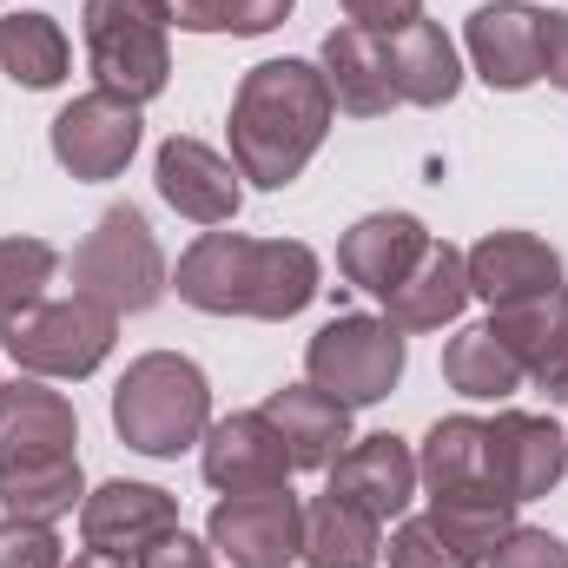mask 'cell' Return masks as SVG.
Returning <instances> with one entry per match:
<instances>
[{"label": "cell", "mask_w": 568, "mask_h": 568, "mask_svg": "<svg viewBox=\"0 0 568 568\" xmlns=\"http://www.w3.org/2000/svg\"><path fill=\"white\" fill-rule=\"evenodd\" d=\"M179 297L205 317H258L284 324L297 317L317 291L324 265L304 239H245V232H199L179 258Z\"/></svg>", "instance_id": "cell-1"}, {"label": "cell", "mask_w": 568, "mask_h": 568, "mask_svg": "<svg viewBox=\"0 0 568 568\" xmlns=\"http://www.w3.org/2000/svg\"><path fill=\"white\" fill-rule=\"evenodd\" d=\"M337 100L324 87V67L311 60H258L239 93H232V165L265 185L284 192L291 179H304V165L317 159V145L331 140Z\"/></svg>", "instance_id": "cell-2"}, {"label": "cell", "mask_w": 568, "mask_h": 568, "mask_svg": "<svg viewBox=\"0 0 568 568\" xmlns=\"http://www.w3.org/2000/svg\"><path fill=\"white\" fill-rule=\"evenodd\" d=\"M113 429L140 456H179L212 429V384L179 351H145L113 384Z\"/></svg>", "instance_id": "cell-3"}, {"label": "cell", "mask_w": 568, "mask_h": 568, "mask_svg": "<svg viewBox=\"0 0 568 568\" xmlns=\"http://www.w3.org/2000/svg\"><path fill=\"white\" fill-rule=\"evenodd\" d=\"M87 67L120 100H159L172 80V13L165 0H87L80 7Z\"/></svg>", "instance_id": "cell-4"}, {"label": "cell", "mask_w": 568, "mask_h": 568, "mask_svg": "<svg viewBox=\"0 0 568 568\" xmlns=\"http://www.w3.org/2000/svg\"><path fill=\"white\" fill-rule=\"evenodd\" d=\"M0 344H7V357L27 371V377H47V384H80V377H93L106 357H113V344H120V317L106 311V304H93V297H40V304H27V311H13V317H0Z\"/></svg>", "instance_id": "cell-5"}, {"label": "cell", "mask_w": 568, "mask_h": 568, "mask_svg": "<svg viewBox=\"0 0 568 568\" xmlns=\"http://www.w3.org/2000/svg\"><path fill=\"white\" fill-rule=\"evenodd\" d=\"M67 272H73V291H80V297L106 304L113 317L152 311V304L165 297V284H172L165 252H159V239H152V225H145L140 205H106L100 225L73 245Z\"/></svg>", "instance_id": "cell-6"}, {"label": "cell", "mask_w": 568, "mask_h": 568, "mask_svg": "<svg viewBox=\"0 0 568 568\" xmlns=\"http://www.w3.org/2000/svg\"><path fill=\"white\" fill-rule=\"evenodd\" d=\"M304 377L317 390H331L337 404H351V410L384 404L397 390V377H404V331L390 317L344 311L304 344Z\"/></svg>", "instance_id": "cell-7"}, {"label": "cell", "mask_w": 568, "mask_h": 568, "mask_svg": "<svg viewBox=\"0 0 568 568\" xmlns=\"http://www.w3.org/2000/svg\"><path fill=\"white\" fill-rule=\"evenodd\" d=\"M205 542L225 568H291L304 549V503L284 489L219 496L205 516Z\"/></svg>", "instance_id": "cell-8"}, {"label": "cell", "mask_w": 568, "mask_h": 568, "mask_svg": "<svg viewBox=\"0 0 568 568\" xmlns=\"http://www.w3.org/2000/svg\"><path fill=\"white\" fill-rule=\"evenodd\" d=\"M140 106L133 100H120V93H106V87H93V93H80V100H67L60 113H53V126H47V145H53V159L73 172V179H120L126 165H133V152H140Z\"/></svg>", "instance_id": "cell-9"}, {"label": "cell", "mask_w": 568, "mask_h": 568, "mask_svg": "<svg viewBox=\"0 0 568 568\" xmlns=\"http://www.w3.org/2000/svg\"><path fill=\"white\" fill-rule=\"evenodd\" d=\"M152 179H159V199L179 219L205 225V232L232 225L239 205H245V172L232 165V152H219V145H205V140H185V133H172V140L159 145Z\"/></svg>", "instance_id": "cell-10"}, {"label": "cell", "mask_w": 568, "mask_h": 568, "mask_svg": "<svg viewBox=\"0 0 568 568\" xmlns=\"http://www.w3.org/2000/svg\"><path fill=\"white\" fill-rule=\"evenodd\" d=\"M483 443H489V483L523 509L536 496H549L568 469V436L556 417H529V410H496L483 424Z\"/></svg>", "instance_id": "cell-11"}, {"label": "cell", "mask_w": 568, "mask_h": 568, "mask_svg": "<svg viewBox=\"0 0 568 568\" xmlns=\"http://www.w3.org/2000/svg\"><path fill=\"white\" fill-rule=\"evenodd\" d=\"M172 529H179V503L159 483H126L120 476V483H100L80 503V542L100 549V556H120V562H140Z\"/></svg>", "instance_id": "cell-12"}, {"label": "cell", "mask_w": 568, "mask_h": 568, "mask_svg": "<svg viewBox=\"0 0 568 568\" xmlns=\"http://www.w3.org/2000/svg\"><path fill=\"white\" fill-rule=\"evenodd\" d=\"M199 469L219 496H252V489H284L291 483V449L272 429L265 410H232L205 429V449H199Z\"/></svg>", "instance_id": "cell-13"}, {"label": "cell", "mask_w": 568, "mask_h": 568, "mask_svg": "<svg viewBox=\"0 0 568 568\" xmlns=\"http://www.w3.org/2000/svg\"><path fill=\"white\" fill-rule=\"evenodd\" d=\"M463 47H469V67H476L483 87L523 93V87L542 80V7H529V0H489V7L469 13Z\"/></svg>", "instance_id": "cell-14"}, {"label": "cell", "mask_w": 568, "mask_h": 568, "mask_svg": "<svg viewBox=\"0 0 568 568\" xmlns=\"http://www.w3.org/2000/svg\"><path fill=\"white\" fill-rule=\"evenodd\" d=\"M417 489H424V476H417V449H410L404 436H390V429H377V436H351V449L331 463V496L357 503V509L377 516V523H397V516L417 503Z\"/></svg>", "instance_id": "cell-15"}, {"label": "cell", "mask_w": 568, "mask_h": 568, "mask_svg": "<svg viewBox=\"0 0 568 568\" xmlns=\"http://www.w3.org/2000/svg\"><path fill=\"white\" fill-rule=\"evenodd\" d=\"M463 265H469V297H483L489 311L562 291V252L536 232H483L463 252Z\"/></svg>", "instance_id": "cell-16"}, {"label": "cell", "mask_w": 568, "mask_h": 568, "mask_svg": "<svg viewBox=\"0 0 568 568\" xmlns=\"http://www.w3.org/2000/svg\"><path fill=\"white\" fill-rule=\"evenodd\" d=\"M73 443H80V417H73V404L60 390H47V377L0 384V469L80 456Z\"/></svg>", "instance_id": "cell-17"}, {"label": "cell", "mask_w": 568, "mask_h": 568, "mask_svg": "<svg viewBox=\"0 0 568 568\" xmlns=\"http://www.w3.org/2000/svg\"><path fill=\"white\" fill-rule=\"evenodd\" d=\"M424 252H429V232L417 212H371L337 239V272L357 291H371V297H390L417 272Z\"/></svg>", "instance_id": "cell-18"}, {"label": "cell", "mask_w": 568, "mask_h": 568, "mask_svg": "<svg viewBox=\"0 0 568 568\" xmlns=\"http://www.w3.org/2000/svg\"><path fill=\"white\" fill-rule=\"evenodd\" d=\"M324 87L337 100V113L351 120H384L397 106V87H390V40L364 33V27H331L324 33Z\"/></svg>", "instance_id": "cell-19"}, {"label": "cell", "mask_w": 568, "mask_h": 568, "mask_svg": "<svg viewBox=\"0 0 568 568\" xmlns=\"http://www.w3.org/2000/svg\"><path fill=\"white\" fill-rule=\"evenodd\" d=\"M265 417L284 436L291 463L297 469H331L344 449H351V404H337L331 390H317L311 377L304 384H284L265 397Z\"/></svg>", "instance_id": "cell-20"}, {"label": "cell", "mask_w": 568, "mask_h": 568, "mask_svg": "<svg viewBox=\"0 0 568 568\" xmlns=\"http://www.w3.org/2000/svg\"><path fill=\"white\" fill-rule=\"evenodd\" d=\"M463 304H469V265H463V252L449 239H429L417 272L384 297V317L397 331H443V324L463 317Z\"/></svg>", "instance_id": "cell-21"}, {"label": "cell", "mask_w": 568, "mask_h": 568, "mask_svg": "<svg viewBox=\"0 0 568 568\" xmlns=\"http://www.w3.org/2000/svg\"><path fill=\"white\" fill-rule=\"evenodd\" d=\"M390 87H397V106H449L463 93L456 40L436 20H417V27L390 33Z\"/></svg>", "instance_id": "cell-22"}, {"label": "cell", "mask_w": 568, "mask_h": 568, "mask_svg": "<svg viewBox=\"0 0 568 568\" xmlns=\"http://www.w3.org/2000/svg\"><path fill=\"white\" fill-rule=\"evenodd\" d=\"M297 562L304 568H377L384 562V523L324 489L317 503H304V549H297Z\"/></svg>", "instance_id": "cell-23"}, {"label": "cell", "mask_w": 568, "mask_h": 568, "mask_svg": "<svg viewBox=\"0 0 568 568\" xmlns=\"http://www.w3.org/2000/svg\"><path fill=\"white\" fill-rule=\"evenodd\" d=\"M443 384L456 397H469V404H509L529 384V371L516 364V351L489 324H469V331H456L443 344Z\"/></svg>", "instance_id": "cell-24"}, {"label": "cell", "mask_w": 568, "mask_h": 568, "mask_svg": "<svg viewBox=\"0 0 568 568\" xmlns=\"http://www.w3.org/2000/svg\"><path fill=\"white\" fill-rule=\"evenodd\" d=\"M73 67V47H67V27L53 13H7L0 20V73L27 93H47L60 87Z\"/></svg>", "instance_id": "cell-25"}, {"label": "cell", "mask_w": 568, "mask_h": 568, "mask_svg": "<svg viewBox=\"0 0 568 568\" xmlns=\"http://www.w3.org/2000/svg\"><path fill=\"white\" fill-rule=\"evenodd\" d=\"M417 476L429 496L449 489H483L489 483V443H483V417H436L417 449ZM496 489V483H489Z\"/></svg>", "instance_id": "cell-26"}, {"label": "cell", "mask_w": 568, "mask_h": 568, "mask_svg": "<svg viewBox=\"0 0 568 568\" xmlns=\"http://www.w3.org/2000/svg\"><path fill=\"white\" fill-rule=\"evenodd\" d=\"M489 331L516 351V364L529 371V384L568 351V284L562 291H542V297H523V304H503L489 311Z\"/></svg>", "instance_id": "cell-27"}, {"label": "cell", "mask_w": 568, "mask_h": 568, "mask_svg": "<svg viewBox=\"0 0 568 568\" xmlns=\"http://www.w3.org/2000/svg\"><path fill=\"white\" fill-rule=\"evenodd\" d=\"M87 503V476L80 456H53V463H27V469H0V509L27 516V523H60Z\"/></svg>", "instance_id": "cell-28"}, {"label": "cell", "mask_w": 568, "mask_h": 568, "mask_svg": "<svg viewBox=\"0 0 568 568\" xmlns=\"http://www.w3.org/2000/svg\"><path fill=\"white\" fill-rule=\"evenodd\" d=\"M429 523L443 529V536H456L476 562H489V549L516 529V503L503 496V489H449V496H429V509H424Z\"/></svg>", "instance_id": "cell-29"}, {"label": "cell", "mask_w": 568, "mask_h": 568, "mask_svg": "<svg viewBox=\"0 0 568 568\" xmlns=\"http://www.w3.org/2000/svg\"><path fill=\"white\" fill-rule=\"evenodd\" d=\"M60 278V252L47 239H0V317L27 311Z\"/></svg>", "instance_id": "cell-30"}, {"label": "cell", "mask_w": 568, "mask_h": 568, "mask_svg": "<svg viewBox=\"0 0 568 568\" xmlns=\"http://www.w3.org/2000/svg\"><path fill=\"white\" fill-rule=\"evenodd\" d=\"M390 568H483L456 536H443L429 516H397V529H390Z\"/></svg>", "instance_id": "cell-31"}, {"label": "cell", "mask_w": 568, "mask_h": 568, "mask_svg": "<svg viewBox=\"0 0 568 568\" xmlns=\"http://www.w3.org/2000/svg\"><path fill=\"white\" fill-rule=\"evenodd\" d=\"M0 568H67V549H60L53 523L0 516Z\"/></svg>", "instance_id": "cell-32"}, {"label": "cell", "mask_w": 568, "mask_h": 568, "mask_svg": "<svg viewBox=\"0 0 568 568\" xmlns=\"http://www.w3.org/2000/svg\"><path fill=\"white\" fill-rule=\"evenodd\" d=\"M483 568H568V542L556 529H529V523H516L496 549H489V562Z\"/></svg>", "instance_id": "cell-33"}, {"label": "cell", "mask_w": 568, "mask_h": 568, "mask_svg": "<svg viewBox=\"0 0 568 568\" xmlns=\"http://www.w3.org/2000/svg\"><path fill=\"white\" fill-rule=\"evenodd\" d=\"M344 13H351V27L390 40V33H404V27L424 20V0H344Z\"/></svg>", "instance_id": "cell-34"}, {"label": "cell", "mask_w": 568, "mask_h": 568, "mask_svg": "<svg viewBox=\"0 0 568 568\" xmlns=\"http://www.w3.org/2000/svg\"><path fill=\"white\" fill-rule=\"evenodd\" d=\"M291 7H297V0H225L219 27L239 33V40H258V33H272V27L291 20Z\"/></svg>", "instance_id": "cell-35"}, {"label": "cell", "mask_w": 568, "mask_h": 568, "mask_svg": "<svg viewBox=\"0 0 568 568\" xmlns=\"http://www.w3.org/2000/svg\"><path fill=\"white\" fill-rule=\"evenodd\" d=\"M133 568H219V556H212V542H199V536L172 529V536H165V542H152Z\"/></svg>", "instance_id": "cell-36"}, {"label": "cell", "mask_w": 568, "mask_h": 568, "mask_svg": "<svg viewBox=\"0 0 568 568\" xmlns=\"http://www.w3.org/2000/svg\"><path fill=\"white\" fill-rule=\"evenodd\" d=\"M542 80L568 93V13H542Z\"/></svg>", "instance_id": "cell-37"}, {"label": "cell", "mask_w": 568, "mask_h": 568, "mask_svg": "<svg viewBox=\"0 0 568 568\" xmlns=\"http://www.w3.org/2000/svg\"><path fill=\"white\" fill-rule=\"evenodd\" d=\"M165 13H172L179 33H225V27H219L225 0H165Z\"/></svg>", "instance_id": "cell-38"}, {"label": "cell", "mask_w": 568, "mask_h": 568, "mask_svg": "<svg viewBox=\"0 0 568 568\" xmlns=\"http://www.w3.org/2000/svg\"><path fill=\"white\" fill-rule=\"evenodd\" d=\"M536 390H542V397H568V351L542 371V377H536Z\"/></svg>", "instance_id": "cell-39"}, {"label": "cell", "mask_w": 568, "mask_h": 568, "mask_svg": "<svg viewBox=\"0 0 568 568\" xmlns=\"http://www.w3.org/2000/svg\"><path fill=\"white\" fill-rule=\"evenodd\" d=\"M67 568H133V562H120V556H100V549H80Z\"/></svg>", "instance_id": "cell-40"}, {"label": "cell", "mask_w": 568, "mask_h": 568, "mask_svg": "<svg viewBox=\"0 0 568 568\" xmlns=\"http://www.w3.org/2000/svg\"><path fill=\"white\" fill-rule=\"evenodd\" d=\"M562 436H568V429H562Z\"/></svg>", "instance_id": "cell-41"}]
</instances>
